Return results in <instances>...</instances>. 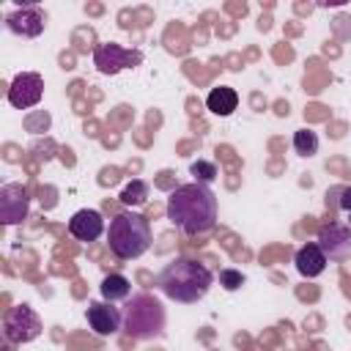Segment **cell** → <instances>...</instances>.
<instances>
[{
    "instance_id": "cell-1",
    "label": "cell",
    "mask_w": 351,
    "mask_h": 351,
    "mask_svg": "<svg viewBox=\"0 0 351 351\" xmlns=\"http://www.w3.org/2000/svg\"><path fill=\"white\" fill-rule=\"evenodd\" d=\"M217 195L206 184H181L167 197V219L186 236L208 233L217 225Z\"/></svg>"
},
{
    "instance_id": "cell-2",
    "label": "cell",
    "mask_w": 351,
    "mask_h": 351,
    "mask_svg": "<svg viewBox=\"0 0 351 351\" xmlns=\"http://www.w3.org/2000/svg\"><path fill=\"white\" fill-rule=\"evenodd\" d=\"M156 282H159V291L167 299L181 302V304H195L208 293V288L214 282V274L208 271V266H203L197 261L176 258L159 271Z\"/></svg>"
},
{
    "instance_id": "cell-3",
    "label": "cell",
    "mask_w": 351,
    "mask_h": 351,
    "mask_svg": "<svg viewBox=\"0 0 351 351\" xmlns=\"http://www.w3.org/2000/svg\"><path fill=\"white\" fill-rule=\"evenodd\" d=\"M107 244L115 258L121 261H134L148 252L151 247V225L143 214L134 211H121L110 219L107 228Z\"/></svg>"
},
{
    "instance_id": "cell-4",
    "label": "cell",
    "mask_w": 351,
    "mask_h": 351,
    "mask_svg": "<svg viewBox=\"0 0 351 351\" xmlns=\"http://www.w3.org/2000/svg\"><path fill=\"white\" fill-rule=\"evenodd\" d=\"M165 307L151 293H134L123 310V329L134 340H154L165 335Z\"/></svg>"
},
{
    "instance_id": "cell-5",
    "label": "cell",
    "mask_w": 351,
    "mask_h": 351,
    "mask_svg": "<svg viewBox=\"0 0 351 351\" xmlns=\"http://www.w3.org/2000/svg\"><path fill=\"white\" fill-rule=\"evenodd\" d=\"M3 335L8 343H30L41 335V318L30 304H14L3 315Z\"/></svg>"
},
{
    "instance_id": "cell-6",
    "label": "cell",
    "mask_w": 351,
    "mask_h": 351,
    "mask_svg": "<svg viewBox=\"0 0 351 351\" xmlns=\"http://www.w3.org/2000/svg\"><path fill=\"white\" fill-rule=\"evenodd\" d=\"M143 63V52L140 49H126L115 41H104L93 49V66L101 71V74H118L123 69H134Z\"/></svg>"
},
{
    "instance_id": "cell-7",
    "label": "cell",
    "mask_w": 351,
    "mask_h": 351,
    "mask_svg": "<svg viewBox=\"0 0 351 351\" xmlns=\"http://www.w3.org/2000/svg\"><path fill=\"white\" fill-rule=\"evenodd\" d=\"M315 244L321 247V252L326 255V261H348L351 258V225L343 222H324L318 225V239Z\"/></svg>"
},
{
    "instance_id": "cell-8",
    "label": "cell",
    "mask_w": 351,
    "mask_h": 351,
    "mask_svg": "<svg viewBox=\"0 0 351 351\" xmlns=\"http://www.w3.org/2000/svg\"><path fill=\"white\" fill-rule=\"evenodd\" d=\"M44 96V77L36 71H19L8 85V104L16 110H30Z\"/></svg>"
},
{
    "instance_id": "cell-9",
    "label": "cell",
    "mask_w": 351,
    "mask_h": 351,
    "mask_svg": "<svg viewBox=\"0 0 351 351\" xmlns=\"http://www.w3.org/2000/svg\"><path fill=\"white\" fill-rule=\"evenodd\" d=\"M30 197L22 184H3L0 186V222L3 225H19L27 217Z\"/></svg>"
},
{
    "instance_id": "cell-10",
    "label": "cell",
    "mask_w": 351,
    "mask_h": 351,
    "mask_svg": "<svg viewBox=\"0 0 351 351\" xmlns=\"http://www.w3.org/2000/svg\"><path fill=\"white\" fill-rule=\"evenodd\" d=\"M5 27L22 38H36L47 27V14L38 5H22L5 16Z\"/></svg>"
},
{
    "instance_id": "cell-11",
    "label": "cell",
    "mask_w": 351,
    "mask_h": 351,
    "mask_svg": "<svg viewBox=\"0 0 351 351\" xmlns=\"http://www.w3.org/2000/svg\"><path fill=\"white\" fill-rule=\"evenodd\" d=\"M85 315H88V326L99 337H112L123 326V315L112 302H90Z\"/></svg>"
},
{
    "instance_id": "cell-12",
    "label": "cell",
    "mask_w": 351,
    "mask_h": 351,
    "mask_svg": "<svg viewBox=\"0 0 351 351\" xmlns=\"http://www.w3.org/2000/svg\"><path fill=\"white\" fill-rule=\"evenodd\" d=\"M69 233L80 241H96L104 233V219L96 208H80L71 219H69Z\"/></svg>"
},
{
    "instance_id": "cell-13",
    "label": "cell",
    "mask_w": 351,
    "mask_h": 351,
    "mask_svg": "<svg viewBox=\"0 0 351 351\" xmlns=\"http://www.w3.org/2000/svg\"><path fill=\"white\" fill-rule=\"evenodd\" d=\"M293 263H296V269H299L302 277H318V274H324V269H326L329 261H326V255L321 252L318 244H304L296 252Z\"/></svg>"
},
{
    "instance_id": "cell-14",
    "label": "cell",
    "mask_w": 351,
    "mask_h": 351,
    "mask_svg": "<svg viewBox=\"0 0 351 351\" xmlns=\"http://www.w3.org/2000/svg\"><path fill=\"white\" fill-rule=\"evenodd\" d=\"M206 107L219 115V118H228L236 107H239V93L228 85H219V88H211V93L206 96Z\"/></svg>"
},
{
    "instance_id": "cell-15",
    "label": "cell",
    "mask_w": 351,
    "mask_h": 351,
    "mask_svg": "<svg viewBox=\"0 0 351 351\" xmlns=\"http://www.w3.org/2000/svg\"><path fill=\"white\" fill-rule=\"evenodd\" d=\"M99 291H101V299L104 302H121V299H126L132 293V282L123 274H107L101 280Z\"/></svg>"
},
{
    "instance_id": "cell-16",
    "label": "cell",
    "mask_w": 351,
    "mask_h": 351,
    "mask_svg": "<svg viewBox=\"0 0 351 351\" xmlns=\"http://www.w3.org/2000/svg\"><path fill=\"white\" fill-rule=\"evenodd\" d=\"M118 200H121L126 208H132V206H143V203L148 200V184H145V181H140V178L129 181V184L121 189Z\"/></svg>"
},
{
    "instance_id": "cell-17",
    "label": "cell",
    "mask_w": 351,
    "mask_h": 351,
    "mask_svg": "<svg viewBox=\"0 0 351 351\" xmlns=\"http://www.w3.org/2000/svg\"><path fill=\"white\" fill-rule=\"evenodd\" d=\"M293 151L299 156H315L318 154V134L313 129H296L293 132Z\"/></svg>"
},
{
    "instance_id": "cell-18",
    "label": "cell",
    "mask_w": 351,
    "mask_h": 351,
    "mask_svg": "<svg viewBox=\"0 0 351 351\" xmlns=\"http://www.w3.org/2000/svg\"><path fill=\"white\" fill-rule=\"evenodd\" d=\"M189 173L195 176L197 184H206V186H208V184L217 178V165H214V162H206V159H197V162L189 165Z\"/></svg>"
},
{
    "instance_id": "cell-19",
    "label": "cell",
    "mask_w": 351,
    "mask_h": 351,
    "mask_svg": "<svg viewBox=\"0 0 351 351\" xmlns=\"http://www.w3.org/2000/svg\"><path fill=\"white\" fill-rule=\"evenodd\" d=\"M25 129H27V132H33V134H38V132H47V129H49V112H44V110H36V112L25 115Z\"/></svg>"
},
{
    "instance_id": "cell-20",
    "label": "cell",
    "mask_w": 351,
    "mask_h": 351,
    "mask_svg": "<svg viewBox=\"0 0 351 351\" xmlns=\"http://www.w3.org/2000/svg\"><path fill=\"white\" fill-rule=\"evenodd\" d=\"M219 285H222L225 291H236V288L244 285V274L236 271V269H222V271H219Z\"/></svg>"
},
{
    "instance_id": "cell-21",
    "label": "cell",
    "mask_w": 351,
    "mask_h": 351,
    "mask_svg": "<svg viewBox=\"0 0 351 351\" xmlns=\"http://www.w3.org/2000/svg\"><path fill=\"white\" fill-rule=\"evenodd\" d=\"M340 192V200H337V206L351 217V186H343V189H337Z\"/></svg>"
}]
</instances>
